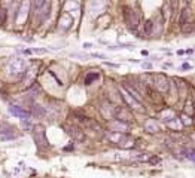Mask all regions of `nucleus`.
Wrapping results in <instances>:
<instances>
[{"label": "nucleus", "mask_w": 195, "mask_h": 178, "mask_svg": "<svg viewBox=\"0 0 195 178\" xmlns=\"http://www.w3.org/2000/svg\"><path fill=\"white\" fill-rule=\"evenodd\" d=\"M89 56H92V58H102V59L106 58V55H103V54H91Z\"/></svg>", "instance_id": "21"}, {"label": "nucleus", "mask_w": 195, "mask_h": 178, "mask_svg": "<svg viewBox=\"0 0 195 178\" xmlns=\"http://www.w3.org/2000/svg\"><path fill=\"white\" fill-rule=\"evenodd\" d=\"M69 134L76 140V141H83V138H85V135H83V132L79 129V128H76V126H72L70 128V131H69Z\"/></svg>", "instance_id": "11"}, {"label": "nucleus", "mask_w": 195, "mask_h": 178, "mask_svg": "<svg viewBox=\"0 0 195 178\" xmlns=\"http://www.w3.org/2000/svg\"><path fill=\"white\" fill-rule=\"evenodd\" d=\"M8 111L20 120H30L31 119V113L28 110H26L24 107H20V106H9Z\"/></svg>", "instance_id": "3"}, {"label": "nucleus", "mask_w": 195, "mask_h": 178, "mask_svg": "<svg viewBox=\"0 0 195 178\" xmlns=\"http://www.w3.org/2000/svg\"><path fill=\"white\" fill-rule=\"evenodd\" d=\"M72 56H74V58H88L86 54H72Z\"/></svg>", "instance_id": "22"}, {"label": "nucleus", "mask_w": 195, "mask_h": 178, "mask_svg": "<svg viewBox=\"0 0 195 178\" xmlns=\"http://www.w3.org/2000/svg\"><path fill=\"white\" fill-rule=\"evenodd\" d=\"M49 11H51V2H46L42 8L36 9V18H39V21H45L49 17Z\"/></svg>", "instance_id": "8"}, {"label": "nucleus", "mask_w": 195, "mask_h": 178, "mask_svg": "<svg viewBox=\"0 0 195 178\" xmlns=\"http://www.w3.org/2000/svg\"><path fill=\"white\" fill-rule=\"evenodd\" d=\"M145 128H146L148 132H158V131H159V125H158L155 120H149V122H146Z\"/></svg>", "instance_id": "13"}, {"label": "nucleus", "mask_w": 195, "mask_h": 178, "mask_svg": "<svg viewBox=\"0 0 195 178\" xmlns=\"http://www.w3.org/2000/svg\"><path fill=\"white\" fill-rule=\"evenodd\" d=\"M72 24H73V18L69 14H64L61 17V25H63V28H70Z\"/></svg>", "instance_id": "12"}, {"label": "nucleus", "mask_w": 195, "mask_h": 178, "mask_svg": "<svg viewBox=\"0 0 195 178\" xmlns=\"http://www.w3.org/2000/svg\"><path fill=\"white\" fill-rule=\"evenodd\" d=\"M34 77H36V67L34 65H30V67L27 65V70H26V73L23 76V83H24V86L27 89L34 85Z\"/></svg>", "instance_id": "6"}, {"label": "nucleus", "mask_w": 195, "mask_h": 178, "mask_svg": "<svg viewBox=\"0 0 195 178\" xmlns=\"http://www.w3.org/2000/svg\"><path fill=\"white\" fill-rule=\"evenodd\" d=\"M26 70H27V62H26L24 58H20V56L12 58V59L8 62V65H6V73H8V76L12 77V79H20V77H23L24 73H26Z\"/></svg>", "instance_id": "1"}, {"label": "nucleus", "mask_w": 195, "mask_h": 178, "mask_svg": "<svg viewBox=\"0 0 195 178\" xmlns=\"http://www.w3.org/2000/svg\"><path fill=\"white\" fill-rule=\"evenodd\" d=\"M107 138L112 143H121L124 140V134H121V132H110V134H107Z\"/></svg>", "instance_id": "14"}, {"label": "nucleus", "mask_w": 195, "mask_h": 178, "mask_svg": "<svg viewBox=\"0 0 195 178\" xmlns=\"http://www.w3.org/2000/svg\"><path fill=\"white\" fill-rule=\"evenodd\" d=\"M99 77H100V74H99V73H89V74L85 77V85H91L94 80H97Z\"/></svg>", "instance_id": "16"}, {"label": "nucleus", "mask_w": 195, "mask_h": 178, "mask_svg": "<svg viewBox=\"0 0 195 178\" xmlns=\"http://www.w3.org/2000/svg\"><path fill=\"white\" fill-rule=\"evenodd\" d=\"M83 48H85V49H89V48H92V43H88V42H86V43H83Z\"/></svg>", "instance_id": "25"}, {"label": "nucleus", "mask_w": 195, "mask_h": 178, "mask_svg": "<svg viewBox=\"0 0 195 178\" xmlns=\"http://www.w3.org/2000/svg\"><path fill=\"white\" fill-rule=\"evenodd\" d=\"M33 132H34V140H36V144L39 147H46L48 145V140H46V135H45V128L42 125H36L33 128Z\"/></svg>", "instance_id": "4"}, {"label": "nucleus", "mask_w": 195, "mask_h": 178, "mask_svg": "<svg viewBox=\"0 0 195 178\" xmlns=\"http://www.w3.org/2000/svg\"><path fill=\"white\" fill-rule=\"evenodd\" d=\"M46 2H49V0H34V6H36V9H39V8H42Z\"/></svg>", "instance_id": "19"}, {"label": "nucleus", "mask_w": 195, "mask_h": 178, "mask_svg": "<svg viewBox=\"0 0 195 178\" xmlns=\"http://www.w3.org/2000/svg\"><path fill=\"white\" fill-rule=\"evenodd\" d=\"M6 21V11L5 9H0V25H3Z\"/></svg>", "instance_id": "18"}, {"label": "nucleus", "mask_w": 195, "mask_h": 178, "mask_svg": "<svg viewBox=\"0 0 195 178\" xmlns=\"http://www.w3.org/2000/svg\"><path fill=\"white\" fill-rule=\"evenodd\" d=\"M152 28H153V22H152V21H148V22H146V25H145V31H146V34H148V36L152 33Z\"/></svg>", "instance_id": "17"}, {"label": "nucleus", "mask_w": 195, "mask_h": 178, "mask_svg": "<svg viewBox=\"0 0 195 178\" xmlns=\"http://www.w3.org/2000/svg\"><path fill=\"white\" fill-rule=\"evenodd\" d=\"M31 52H34V54H46L48 49H43V48H34Z\"/></svg>", "instance_id": "20"}, {"label": "nucleus", "mask_w": 195, "mask_h": 178, "mask_svg": "<svg viewBox=\"0 0 195 178\" xmlns=\"http://www.w3.org/2000/svg\"><path fill=\"white\" fill-rule=\"evenodd\" d=\"M0 134H2V135H5V137H6V134H9V137L15 138V128H14L12 125L2 123V125H0Z\"/></svg>", "instance_id": "10"}, {"label": "nucleus", "mask_w": 195, "mask_h": 178, "mask_svg": "<svg viewBox=\"0 0 195 178\" xmlns=\"http://www.w3.org/2000/svg\"><path fill=\"white\" fill-rule=\"evenodd\" d=\"M182 68H183V70H191V68H192V65H191V64H183V65H182Z\"/></svg>", "instance_id": "24"}, {"label": "nucleus", "mask_w": 195, "mask_h": 178, "mask_svg": "<svg viewBox=\"0 0 195 178\" xmlns=\"http://www.w3.org/2000/svg\"><path fill=\"white\" fill-rule=\"evenodd\" d=\"M121 92H122V97H124V100L127 101V104H128V107H131V109H134V110H143L142 109V104L136 100V98H133L125 89H121Z\"/></svg>", "instance_id": "7"}, {"label": "nucleus", "mask_w": 195, "mask_h": 178, "mask_svg": "<svg viewBox=\"0 0 195 178\" xmlns=\"http://www.w3.org/2000/svg\"><path fill=\"white\" fill-rule=\"evenodd\" d=\"M106 64H107V65H110V67H119L118 64H113V62H106Z\"/></svg>", "instance_id": "26"}, {"label": "nucleus", "mask_w": 195, "mask_h": 178, "mask_svg": "<svg viewBox=\"0 0 195 178\" xmlns=\"http://www.w3.org/2000/svg\"><path fill=\"white\" fill-rule=\"evenodd\" d=\"M33 114H34V116H37V117H45V114H46V110H45L42 106H37V104H34V106H33Z\"/></svg>", "instance_id": "15"}, {"label": "nucleus", "mask_w": 195, "mask_h": 178, "mask_svg": "<svg viewBox=\"0 0 195 178\" xmlns=\"http://www.w3.org/2000/svg\"><path fill=\"white\" fill-rule=\"evenodd\" d=\"M142 65H143V68H146V70H150V68H152V64H150V62H143Z\"/></svg>", "instance_id": "23"}, {"label": "nucleus", "mask_w": 195, "mask_h": 178, "mask_svg": "<svg viewBox=\"0 0 195 178\" xmlns=\"http://www.w3.org/2000/svg\"><path fill=\"white\" fill-rule=\"evenodd\" d=\"M124 18H125L127 27H128L131 31H137V28H139V24H140V20H139L137 14H136V12L131 9V8H125Z\"/></svg>", "instance_id": "2"}, {"label": "nucleus", "mask_w": 195, "mask_h": 178, "mask_svg": "<svg viewBox=\"0 0 195 178\" xmlns=\"http://www.w3.org/2000/svg\"><path fill=\"white\" fill-rule=\"evenodd\" d=\"M28 9H30L28 0H23L21 5H20V8H18V11H17V14H15V22H17V24H21V22L26 21Z\"/></svg>", "instance_id": "5"}, {"label": "nucleus", "mask_w": 195, "mask_h": 178, "mask_svg": "<svg viewBox=\"0 0 195 178\" xmlns=\"http://www.w3.org/2000/svg\"><path fill=\"white\" fill-rule=\"evenodd\" d=\"M110 128L113 129V132H121V134H124V132L128 131V125H127L125 122H121V120L112 122V123H110Z\"/></svg>", "instance_id": "9"}]
</instances>
